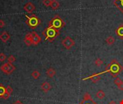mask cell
<instances>
[{"mask_svg": "<svg viewBox=\"0 0 123 104\" xmlns=\"http://www.w3.org/2000/svg\"><path fill=\"white\" fill-rule=\"evenodd\" d=\"M59 33H60L59 30L55 29V28L50 26L45 28L44 31L43 32V35L45 37V40L48 41L50 42H52L55 38L59 35Z\"/></svg>", "mask_w": 123, "mask_h": 104, "instance_id": "1", "label": "cell"}, {"mask_svg": "<svg viewBox=\"0 0 123 104\" xmlns=\"http://www.w3.org/2000/svg\"><path fill=\"white\" fill-rule=\"evenodd\" d=\"M64 25H65V23L59 15H55L50 21L49 25H48V26L53 27L58 30H60L61 28L64 27Z\"/></svg>", "mask_w": 123, "mask_h": 104, "instance_id": "2", "label": "cell"}, {"mask_svg": "<svg viewBox=\"0 0 123 104\" xmlns=\"http://www.w3.org/2000/svg\"><path fill=\"white\" fill-rule=\"evenodd\" d=\"M122 69H123L122 67L118 62H117L116 60H113L109 64L107 68V70H106V72H112L114 74H119L122 70Z\"/></svg>", "mask_w": 123, "mask_h": 104, "instance_id": "3", "label": "cell"}, {"mask_svg": "<svg viewBox=\"0 0 123 104\" xmlns=\"http://www.w3.org/2000/svg\"><path fill=\"white\" fill-rule=\"evenodd\" d=\"M26 17H27V20H26L27 25H28L32 28L37 27L41 23L40 19L35 15H33L31 16H26Z\"/></svg>", "mask_w": 123, "mask_h": 104, "instance_id": "4", "label": "cell"}, {"mask_svg": "<svg viewBox=\"0 0 123 104\" xmlns=\"http://www.w3.org/2000/svg\"><path fill=\"white\" fill-rule=\"evenodd\" d=\"M0 69H1L2 72H3L4 74L9 75V74H11L15 70V67L12 64H10V63L7 62V63L3 64L1 66Z\"/></svg>", "mask_w": 123, "mask_h": 104, "instance_id": "5", "label": "cell"}, {"mask_svg": "<svg viewBox=\"0 0 123 104\" xmlns=\"http://www.w3.org/2000/svg\"><path fill=\"white\" fill-rule=\"evenodd\" d=\"M61 43H62L63 46L64 47L65 49L70 50L73 46H74L75 41L71 39V37L67 36V37H65L64 39H63Z\"/></svg>", "mask_w": 123, "mask_h": 104, "instance_id": "6", "label": "cell"}, {"mask_svg": "<svg viewBox=\"0 0 123 104\" xmlns=\"http://www.w3.org/2000/svg\"><path fill=\"white\" fill-rule=\"evenodd\" d=\"M32 40H33V44L35 46L38 45L41 41V38L40 35L37 34L35 31H33L32 33Z\"/></svg>", "mask_w": 123, "mask_h": 104, "instance_id": "7", "label": "cell"}, {"mask_svg": "<svg viewBox=\"0 0 123 104\" xmlns=\"http://www.w3.org/2000/svg\"><path fill=\"white\" fill-rule=\"evenodd\" d=\"M23 9H24V10L25 12H27L28 13H32L33 12H34V10L35 9V7L32 2H28V3L25 4Z\"/></svg>", "mask_w": 123, "mask_h": 104, "instance_id": "8", "label": "cell"}, {"mask_svg": "<svg viewBox=\"0 0 123 104\" xmlns=\"http://www.w3.org/2000/svg\"><path fill=\"white\" fill-rule=\"evenodd\" d=\"M24 42L27 46H30L33 44V40H32V33H28L24 39Z\"/></svg>", "mask_w": 123, "mask_h": 104, "instance_id": "9", "label": "cell"}, {"mask_svg": "<svg viewBox=\"0 0 123 104\" xmlns=\"http://www.w3.org/2000/svg\"><path fill=\"white\" fill-rule=\"evenodd\" d=\"M9 39H10V35H9L7 31H4L0 34V40L4 43L7 42L9 40Z\"/></svg>", "mask_w": 123, "mask_h": 104, "instance_id": "10", "label": "cell"}, {"mask_svg": "<svg viewBox=\"0 0 123 104\" xmlns=\"http://www.w3.org/2000/svg\"><path fill=\"white\" fill-rule=\"evenodd\" d=\"M114 5L123 14V0H114Z\"/></svg>", "mask_w": 123, "mask_h": 104, "instance_id": "11", "label": "cell"}, {"mask_svg": "<svg viewBox=\"0 0 123 104\" xmlns=\"http://www.w3.org/2000/svg\"><path fill=\"white\" fill-rule=\"evenodd\" d=\"M51 85L48 82H44L41 85V90L45 92H48V91H50L51 90Z\"/></svg>", "mask_w": 123, "mask_h": 104, "instance_id": "12", "label": "cell"}, {"mask_svg": "<svg viewBox=\"0 0 123 104\" xmlns=\"http://www.w3.org/2000/svg\"><path fill=\"white\" fill-rule=\"evenodd\" d=\"M114 83L117 86V88L121 90H123V81L119 78V77H116L115 80H114Z\"/></svg>", "mask_w": 123, "mask_h": 104, "instance_id": "13", "label": "cell"}, {"mask_svg": "<svg viewBox=\"0 0 123 104\" xmlns=\"http://www.w3.org/2000/svg\"><path fill=\"white\" fill-rule=\"evenodd\" d=\"M116 35L119 39H123V25H120L116 29Z\"/></svg>", "mask_w": 123, "mask_h": 104, "instance_id": "14", "label": "cell"}, {"mask_svg": "<svg viewBox=\"0 0 123 104\" xmlns=\"http://www.w3.org/2000/svg\"><path fill=\"white\" fill-rule=\"evenodd\" d=\"M46 74L49 78H53L56 74V71L53 68H49L46 71Z\"/></svg>", "mask_w": 123, "mask_h": 104, "instance_id": "15", "label": "cell"}, {"mask_svg": "<svg viewBox=\"0 0 123 104\" xmlns=\"http://www.w3.org/2000/svg\"><path fill=\"white\" fill-rule=\"evenodd\" d=\"M105 42H106V43L108 45V46H112V45H113L115 43V39L113 36H112V35H110V36H109L108 38H107L106 39V40H105Z\"/></svg>", "mask_w": 123, "mask_h": 104, "instance_id": "16", "label": "cell"}, {"mask_svg": "<svg viewBox=\"0 0 123 104\" xmlns=\"http://www.w3.org/2000/svg\"><path fill=\"white\" fill-rule=\"evenodd\" d=\"M96 97L99 100H102L105 98V93L102 90H99L96 93Z\"/></svg>", "mask_w": 123, "mask_h": 104, "instance_id": "17", "label": "cell"}, {"mask_svg": "<svg viewBox=\"0 0 123 104\" xmlns=\"http://www.w3.org/2000/svg\"><path fill=\"white\" fill-rule=\"evenodd\" d=\"M51 7L53 9L55 10V9H58L60 7V3L57 1V0H52Z\"/></svg>", "mask_w": 123, "mask_h": 104, "instance_id": "18", "label": "cell"}, {"mask_svg": "<svg viewBox=\"0 0 123 104\" xmlns=\"http://www.w3.org/2000/svg\"><path fill=\"white\" fill-rule=\"evenodd\" d=\"M6 93H7L6 88L2 84H0V98H2Z\"/></svg>", "mask_w": 123, "mask_h": 104, "instance_id": "19", "label": "cell"}, {"mask_svg": "<svg viewBox=\"0 0 123 104\" xmlns=\"http://www.w3.org/2000/svg\"><path fill=\"white\" fill-rule=\"evenodd\" d=\"M31 75H32L33 78H34L35 80H37V79H38V78L40 77V73L38 71L35 70L34 72H32Z\"/></svg>", "mask_w": 123, "mask_h": 104, "instance_id": "20", "label": "cell"}, {"mask_svg": "<svg viewBox=\"0 0 123 104\" xmlns=\"http://www.w3.org/2000/svg\"><path fill=\"white\" fill-rule=\"evenodd\" d=\"M90 78H91V80H92V82H93V83H97V82H98L101 80V77L99 76L98 74L94 75L93 77H91Z\"/></svg>", "mask_w": 123, "mask_h": 104, "instance_id": "21", "label": "cell"}, {"mask_svg": "<svg viewBox=\"0 0 123 104\" xmlns=\"http://www.w3.org/2000/svg\"><path fill=\"white\" fill-rule=\"evenodd\" d=\"M6 92H7V93L8 94V95L10 96L12 94V92H13V89H12V88L10 86V85H7V87H6Z\"/></svg>", "mask_w": 123, "mask_h": 104, "instance_id": "22", "label": "cell"}, {"mask_svg": "<svg viewBox=\"0 0 123 104\" xmlns=\"http://www.w3.org/2000/svg\"><path fill=\"white\" fill-rule=\"evenodd\" d=\"M7 61H8V63H10V64H12L13 62H14L16 61V58L14 55H10L7 58Z\"/></svg>", "mask_w": 123, "mask_h": 104, "instance_id": "23", "label": "cell"}, {"mask_svg": "<svg viewBox=\"0 0 123 104\" xmlns=\"http://www.w3.org/2000/svg\"><path fill=\"white\" fill-rule=\"evenodd\" d=\"M94 63H95V65L97 66V67H100V66L102 65V64H103V61L100 58H97L95 62H94Z\"/></svg>", "mask_w": 123, "mask_h": 104, "instance_id": "24", "label": "cell"}, {"mask_svg": "<svg viewBox=\"0 0 123 104\" xmlns=\"http://www.w3.org/2000/svg\"><path fill=\"white\" fill-rule=\"evenodd\" d=\"M51 2H52V0H43V4L44 6L45 7H51Z\"/></svg>", "mask_w": 123, "mask_h": 104, "instance_id": "25", "label": "cell"}, {"mask_svg": "<svg viewBox=\"0 0 123 104\" xmlns=\"http://www.w3.org/2000/svg\"><path fill=\"white\" fill-rule=\"evenodd\" d=\"M7 59V56H6L4 53H1V54H0V62H4Z\"/></svg>", "mask_w": 123, "mask_h": 104, "instance_id": "26", "label": "cell"}, {"mask_svg": "<svg viewBox=\"0 0 123 104\" xmlns=\"http://www.w3.org/2000/svg\"><path fill=\"white\" fill-rule=\"evenodd\" d=\"M91 98L88 92L85 93V95L83 96V100H91Z\"/></svg>", "mask_w": 123, "mask_h": 104, "instance_id": "27", "label": "cell"}, {"mask_svg": "<svg viewBox=\"0 0 123 104\" xmlns=\"http://www.w3.org/2000/svg\"><path fill=\"white\" fill-rule=\"evenodd\" d=\"M5 25V23L3 20H0V27H4Z\"/></svg>", "mask_w": 123, "mask_h": 104, "instance_id": "28", "label": "cell"}, {"mask_svg": "<svg viewBox=\"0 0 123 104\" xmlns=\"http://www.w3.org/2000/svg\"><path fill=\"white\" fill-rule=\"evenodd\" d=\"M13 104H24V103L22 101H20V100H17V101L14 102Z\"/></svg>", "mask_w": 123, "mask_h": 104, "instance_id": "29", "label": "cell"}]
</instances>
